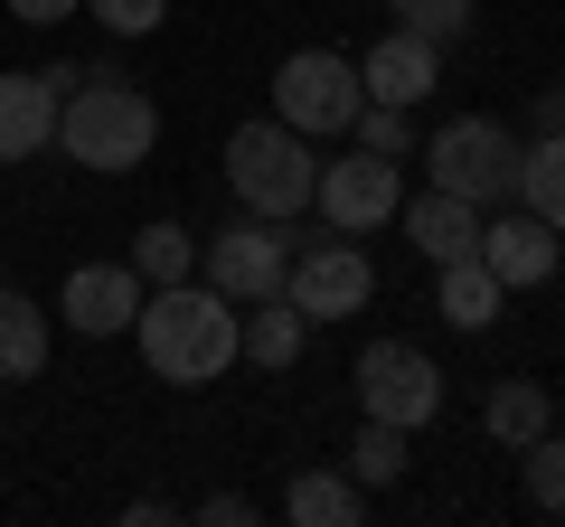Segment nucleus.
<instances>
[{"label": "nucleus", "instance_id": "1", "mask_svg": "<svg viewBox=\"0 0 565 527\" xmlns=\"http://www.w3.org/2000/svg\"><path fill=\"white\" fill-rule=\"evenodd\" d=\"M132 340H141V367L161 386H217L226 367L245 358V321L217 283H151L132 311Z\"/></svg>", "mask_w": 565, "mask_h": 527}, {"label": "nucleus", "instance_id": "2", "mask_svg": "<svg viewBox=\"0 0 565 527\" xmlns=\"http://www.w3.org/2000/svg\"><path fill=\"white\" fill-rule=\"evenodd\" d=\"M151 142H161V104L141 95L132 76H95V66H85V85L57 95V151L66 161L122 180V170L151 161Z\"/></svg>", "mask_w": 565, "mask_h": 527}, {"label": "nucleus", "instance_id": "3", "mask_svg": "<svg viewBox=\"0 0 565 527\" xmlns=\"http://www.w3.org/2000/svg\"><path fill=\"white\" fill-rule=\"evenodd\" d=\"M226 189H236L245 217H302L311 189H321V151L292 132V122H236L226 132Z\"/></svg>", "mask_w": 565, "mask_h": 527}, {"label": "nucleus", "instance_id": "4", "mask_svg": "<svg viewBox=\"0 0 565 527\" xmlns=\"http://www.w3.org/2000/svg\"><path fill=\"white\" fill-rule=\"evenodd\" d=\"M424 170H434V189H452L471 207H509L519 198V132L490 114H462L424 142Z\"/></svg>", "mask_w": 565, "mask_h": 527}, {"label": "nucleus", "instance_id": "5", "mask_svg": "<svg viewBox=\"0 0 565 527\" xmlns=\"http://www.w3.org/2000/svg\"><path fill=\"white\" fill-rule=\"evenodd\" d=\"M367 104L359 85V57H340V47H292V57L274 66V114L302 132V142H330V132H349Z\"/></svg>", "mask_w": 565, "mask_h": 527}, {"label": "nucleus", "instance_id": "6", "mask_svg": "<svg viewBox=\"0 0 565 527\" xmlns=\"http://www.w3.org/2000/svg\"><path fill=\"white\" fill-rule=\"evenodd\" d=\"M292 255H302L292 217H236V226H217V236L199 245V283H217L226 302L245 311V302H264V292H282Z\"/></svg>", "mask_w": 565, "mask_h": 527}, {"label": "nucleus", "instance_id": "7", "mask_svg": "<svg viewBox=\"0 0 565 527\" xmlns=\"http://www.w3.org/2000/svg\"><path fill=\"white\" fill-rule=\"evenodd\" d=\"M349 377H359V415H377V424H396V433H415V424L444 415V367L424 358L415 340H367Z\"/></svg>", "mask_w": 565, "mask_h": 527}, {"label": "nucleus", "instance_id": "8", "mask_svg": "<svg viewBox=\"0 0 565 527\" xmlns=\"http://www.w3.org/2000/svg\"><path fill=\"white\" fill-rule=\"evenodd\" d=\"M367 292H377V264H367L359 236H321L292 255V273H282V302L302 311L311 330L321 321H349V311H367Z\"/></svg>", "mask_w": 565, "mask_h": 527}, {"label": "nucleus", "instance_id": "9", "mask_svg": "<svg viewBox=\"0 0 565 527\" xmlns=\"http://www.w3.org/2000/svg\"><path fill=\"white\" fill-rule=\"evenodd\" d=\"M321 217H330V236H377V226H396V207H405V180H396V161H377V151H359L349 142V161H321Z\"/></svg>", "mask_w": 565, "mask_h": 527}, {"label": "nucleus", "instance_id": "10", "mask_svg": "<svg viewBox=\"0 0 565 527\" xmlns=\"http://www.w3.org/2000/svg\"><path fill=\"white\" fill-rule=\"evenodd\" d=\"M359 85H367V104H405V114H415V104L444 85V47L415 39V29H386V39L359 57Z\"/></svg>", "mask_w": 565, "mask_h": 527}, {"label": "nucleus", "instance_id": "11", "mask_svg": "<svg viewBox=\"0 0 565 527\" xmlns=\"http://www.w3.org/2000/svg\"><path fill=\"white\" fill-rule=\"evenodd\" d=\"M57 311L85 330V340H114V330H132V311H141V273L132 264H76L66 292H57Z\"/></svg>", "mask_w": 565, "mask_h": 527}, {"label": "nucleus", "instance_id": "12", "mask_svg": "<svg viewBox=\"0 0 565 527\" xmlns=\"http://www.w3.org/2000/svg\"><path fill=\"white\" fill-rule=\"evenodd\" d=\"M396 226H405V245H415L424 264H452V255H481L490 207L452 198V189H424V198H405V207H396Z\"/></svg>", "mask_w": 565, "mask_h": 527}, {"label": "nucleus", "instance_id": "13", "mask_svg": "<svg viewBox=\"0 0 565 527\" xmlns=\"http://www.w3.org/2000/svg\"><path fill=\"white\" fill-rule=\"evenodd\" d=\"M556 255H565V245H556V226H546V217H527V207H519V217H490V226H481V264L500 273V292L546 283V273H556Z\"/></svg>", "mask_w": 565, "mask_h": 527}, {"label": "nucleus", "instance_id": "14", "mask_svg": "<svg viewBox=\"0 0 565 527\" xmlns=\"http://www.w3.org/2000/svg\"><path fill=\"white\" fill-rule=\"evenodd\" d=\"M57 142V85L47 76H0V170L39 161Z\"/></svg>", "mask_w": 565, "mask_h": 527}, {"label": "nucleus", "instance_id": "15", "mask_svg": "<svg viewBox=\"0 0 565 527\" xmlns=\"http://www.w3.org/2000/svg\"><path fill=\"white\" fill-rule=\"evenodd\" d=\"M546 424H556V396H546L537 377H500V386H490V406H481V433H490L500 452H527Z\"/></svg>", "mask_w": 565, "mask_h": 527}, {"label": "nucleus", "instance_id": "16", "mask_svg": "<svg viewBox=\"0 0 565 527\" xmlns=\"http://www.w3.org/2000/svg\"><path fill=\"white\" fill-rule=\"evenodd\" d=\"M434 273H444V283H434V311H444L452 330H490L500 321L509 292H500V273H490L481 255H452V264H434Z\"/></svg>", "mask_w": 565, "mask_h": 527}, {"label": "nucleus", "instance_id": "17", "mask_svg": "<svg viewBox=\"0 0 565 527\" xmlns=\"http://www.w3.org/2000/svg\"><path fill=\"white\" fill-rule=\"evenodd\" d=\"M282 518L292 527H359L367 518V490L349 471H302V481L282 490Z\"/></svg>", "mask_w": 565, "mask_h": 527}, {"label": "nucleus", "instance_id": "18", "mask_svg": "<svg viewBox=\"0 0 565 527\" xmlns=\"http://www.w3.org/2000/svg\"><path fill=\"white\" fill-rule=\"evenodd\" d=\"M519 207H527V217H546V226L565 236V132L519 142Z\"/></svg>", "mask_w": 565, "mask_h": 527}, {"label": "nucleus", "instance_id": "19", "mask_svg": "<svg viewBox=\"0 0 565 527\" xmlns=\"http://www.w3.org/2000/svg\"><path fill=\"white\" fill-rule=\"evenodd\" d=\"M236 321H245V358H255V367H292V358H302V340H311V321H302L292 302H282V292L245 302Z\"/></svg>", "mask_w": 565, "mask_h": 527}, {"label": "nucleus", "instance_id": "20", "mask_svg": "<svg viewBox=\"0 0 565 527\" xmlns=\"http://www.w3.org/2000/svg\"><path fill=\"white\" fill-rule=\"evenodd\" d=\"M39 367H47V311L0 283V377L20 386V377H39Z\"/></svg>", "mask_w": 565, "mask_h": 527}, {"label": "nucleus", "instance_id": "21", "mask_svg": "<svg viewBox=\"0 0 565 527\" xmlns=\"http://www.w3.org/2000/svg\"><path fill=\"white\" fill-rule=\"evenodd\" d=\"M132 273L141 283H189V273H199V236H189V226H141L132 236Z\"/></svg>", "mask_w": 565, "mask_h": 527}, {"label": "nucleus", "instance_id": "22", "mask_svg": "<svg viewBox=\"0 0 565 527\" xmlns=\"http://www.w3.org/2000/svg\"><path fill=\"white\" fill-rule=\"evenodd\" d=\"M349 481H359V490H396V481H405V433L367 415L359 443H349Z\"/></svg>", "mask_w": 565, "mask_h": 527}, {"label": "nucleus", "instance_id": "23", "mask_svg": "<svg viewBox=\"0 0 565 527\" xmlns=\"http://www.w3.org/2000/svg\"><path fill=\"white\" fill-rule=\"evenodd\" d=\"M519 462H527V471H519V481H527V508H546V518H565V433L546 424L537 443L519 452Z\"/></svg>", "mask_w": 565, "mask_h": 527}, {"label": "nucleus", "instance_id": "24", "mask_svg": "<svg viewBox=\"0 0 565 527\" xmlns=\"http://www.w3.org/2000/svg\"><path fill=\"white\" fill-rule=\"evenodd\" d=\"M386 10H396V29H415V39H434V47L471 39V0H386Z\"/></svg>", "mask_w": 565, "mask_h": 527}, {"label": "nucleus", "instance_id": "25", "mask_svg": "<svg viewBox=\"0 0 565 527\" xmlns=\"http://www.w3.org/2000/svg\"><path fill=\"white\" fill-rule=\"evenodd\" d=\"M349 142H359V151H377V161H415V122H405V104H359Z\"/></svg>", "mask_w": 565, "mask_h": 527}, {"label": "nucleus", "instance_id": "26", "mask_svg": "<svg viewBox=\"0 0 565 527\" xmlns=\"http://www.w3.org/2000/svg\"><path fill=\"white\" fill-rule=\"evenodd\" d=\"M85 10H95V20L114 29V39H151V29H161V10H170V0H85Z\"/></svg>", "mask_w": 565, "mask_h": 527}, {"label": "nucleus", "instance_id": "27", "mask_svg": "<svg viewBox=\"0 0 565 527\" xmlns=\"http://www.w3.org/2000/svg\"><path fill=\"white\" fill-rule=\"evenodd\" d=\"M199 518L207 527H236V518H255V499H245V490H217V499H199Z\"/></svg>", "mask_w": 565, "mask_h": 527}, {"label": "nucleus", "instance_id": "28", "mask_svg": "<svg viewBox=\"0 0 565 527\" xmlns=\"http://www.w3.org/2000/svg\"><path fill=\"white\" fill-rule=\"evenodd\" d=\"M10 10H20V20H29V29H57V20H76L85 0H10Z\"/></svg>", "mask_w": 565, "mask_h": 527}, {"label": "nucleus", "instance_id": "29", "mask_svg": "<svg viewBox=\"0 0 565 527\" xmlns=\"http://www.w3.org/2000/svg\"><path fill=\"white\" fill-rule=\"evenodd\" d=\"M537 132H565V85H537Z\"/></svg>", "mask_w": 565, "mask_h": 527}]
</instances>
